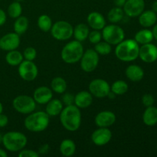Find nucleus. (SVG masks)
I'll list each match as a JSON object with an SVG mask.
<instances>
[{
    "instance_id": "obj_35",
    "label": "nucleus",
    "mask_w": 157,
    "mask_h": 157,
    "mask_svg": "<svg viewBox=\"0 0 157 157\" xmlns=\"http://www.w3.org/2000/svg\"><path fill=\"white\" fill-rule=\"evenodd\" d=\"M23 58L24 60L27 61H33L36 58L37 51L33 47H27L23 52Z\"/></svg>"
},
{
    "instance_id": "obj_22",
    "label": "nucleus",
    "mask_w": 157,
    "mask_h": 157,
    "mask_svg": "<svg viewBox=\"0 0 157 157\" xmlns=\"http://www.w3.org/2000/svg\"><path fill=\"white\" fill-rule=\"evenodd\" d=\"M64 108V104L62 101L59 99L52 98L49 102L46 104L45 112L49 117H57L61 113Z\"/></svg>"
},
{
    "instance_id": "obj_45",
    "label": "nucleus",
    "mask_w": 157,
    "mask_h": 157,
    "mask_svg": "<svg viewBox=\"0 0 157 157\" xmlns=\"http://www.w3.org/2000/svg\"><path fill=\"white\" fill-rule=\"evenodd\" d=\"M152 10L157 13V0L153 2V5H152Z\"/></svg>"
},
{
    "instance_id": "obj_17",
    "label": "nucleus",
    "mask_w": 157,
    "mask_h": 157,
    "mask_svg": "<svg viewBox=\"0 0 157 157\" xmlns=\"http://www.w3.org/2000/svg\"><path fill=\"white\" fill-rule=\"evenodd\" d=\"M32 98L36 104H46L53 98V91L46 86H41L35 89Z\"/></svg>"
},
{
    "instance_id": "obj_38",
    "label": "nucleus",
    "mask_w": 157,
    "mask_h": 157,
    "mask_svg": "<svg viewBox=\"0 0 157 157\" xmlns=\"http://www.w3.org/2000/svg\"><path fill=\"white\" fill-rule=\"evenodd\" d=\"M154 98H153V95L150 94H146L142 98V103L146 107L153 106V104H154Z\"/></svg>"
},
{
    "instance_id": "obj_20",
    "label": "nucleus",
    "mask_w": 157,
    "mask_h": 157,
    "mask_svg": "<svg viewBox=\"0 0 157 157\" xmlns=\"http://www.w3.org/2000/svg\"><path fill=\"white\" fill-rule=\"evenodd\" d=\"M125 75L130 81L133 82L140 81L144 77V69L136 64H130L126 68Z\"/></svg>"
},
{
    "instance_id": "obj_2",
    "label": "nucleus",
    "mask_w": 157,
    "mask_h": 157,
    "mask_svg": "<svg viewBox=\"0 0 157 157\" xmlns=\"http://www.w3.org/2000/svg\"><path fill=\"white\" fill-rule=\"evenodd\" d=\"M115 55L124 62H131L139 58L140 45L134 39H124L117 44Z\"/></svg>"
},
{
    "instance_id": "obj_27",
    "label": "nucleus",
    "mask_w": 157,
    "mask_h": 157,
    "mask_svg": "<svg viewBox=\"0 0 157 157\" xmlns=\"http://www.w3.org/2000/svg\"><path fill=\"white\" fill-rule=\"evenodd\" d=\"M23 60H24V58H23L22 53H21L19 51H17V49L9 51L6 55V61L7 64L13 67L19 65L22 62Z\"/></svg>"
},
{
    "instance_id": "obj_15",
    "label": "nucleus",
    "mask_w": 157,
    "mask_h": 157,
    "mask_svg": "<svg viewBox=\"0 0 157 157\" xmlns=\"http://www.w3.org/2000/svg\"><path fill=\"white\" fill-rule=\"evenodd\" d=\"M139 58L144 62H155L157 60V47L152 43L142 44L140 47Z\"/></svg>"
},
{
    "instance_id": "obj_25",
    "label": "nucleus",
    "mask_w": 157,
    "mask_h": 157,
    "mask_svg": "<svg viewBox=\"0 0 157 157\" xmlns=\"http://www.w3.org/2000/svg\"><path fill=\"white\" fill-rule=\"evenodd\" d=\"M59 150L62 156L66 157L72 156L76 152V144L72 140L64 139L60 144Z\"/></svg>"
},
{
    "instance_id": "obj_34",
    "label": "nucleus",
    "mask_w": 157,
    "mask_h": 157,
    "mask_svg": "<svg viewBox=\"0 0 157 157\" xmlns=\"http://www.w3.org/2000/svg\"><path fill=\"white\" fill-rule=\"evenodd\" d=\"M94 50L99 55H107L111 52L112 47L111 44H109L108 42L105 41H102L101 40V41L95 44Z\"/></svg>"
},
{
    "instance_id": "obj_5",
    "label": "nucleus",
    "mask_w": 157,
    "mask_h": 157,
    "mask_svg": "<svg viewBox=\"0 0 157 157\" xmlns=\"http://www.w3.org/2000/svg\"><path fill=\"white\" fill-rule=\"evenodd\" d=\"M84 52L82 43L74 40L67 42L63 47L61 52V58L66 64H75L80 61Z\"/></svg>"
},
{
    "instance_id": "obj_47",
    "label": "nucleus",
    "mask_w": 157,
    "mask_h": 157,
    "mask_svg": "<svg viewBox=\"0 0 157 157\" xmlns=\"http://www.w3.org/2000/svg\"><path fill=\"white\" fill-rule=\"evenodd\" d=\"M2 112H3V106L2 104V103L0 102V114L2 113Z\"/></svg>"
},
{
    "instance_id": "obj_14",
    "label": "nucleus",
    "mask_w": 157,
    "mask_h": 157,
    "mask_svg": "<svg viewBox=\"0 0 157 157\" xmlns=\"http://www.w3.org/2000/svg\"><path fill=\"white\" fill-rule=\"evenodd\" d=\"M20 42L19 35L15 32L7 33L0 38V48L6 52L15 50L19 47Z\"/></svg>"
},
{
    "instance_id": "obj_18",
    "label": "nucleus",
    "mask_w": 157,
    "mask_h": 157,
    "mask_svg": "<svg viewBox=\"0 0 157 157\" xmlns=\"http://www.w3.org/2000/svg\"><path fill=\"white\" fill-rule=\"evenodd\" d=\"M87 25L93 30L101 31L105 27L106 19L104 15L98 12H92L87 15Z\"/></svg>"
},
{
    "instance_id": "obj_43",
    "label": "nucleus",
    "mask_w": 157,
    "mask_h": 157,
    "mask_svg": "<svg viewBox=\"0 0 157 157\" xmlns=\"http://www.w3.org/2000/svg\"><path fill=\"white\" fill-rule=\"evenodd\" d=\"M126 1L127 0H113V3H114L115 6H117V7L123 8L124 4L126 3Z\"/></svg>"
},
{
    "instance_id": "obj_28",
    "label": "nucleus",
    "mask_w": 157,
    "mask_h": 157,
    "mask_svg": "<svg viewBox=\"0 0 157 157\" xmlns=\"http://www.w3.org/2000/svg\"><path fill=\"white\" fill-rule=\"evenodd\" d=\"M29 25V21L28 18L21 15L18 18H15V21L14 22V32L19 35H23L28 30Z\"/></svg>"
},
{
    "instance_id": "obj_6",
    "label": "nucleus",
    "mask_w": 157,
    "mask_h": 157,
    "mask_svg": "<svg viewBox=\"0 0 157 157\" xmlns=\"http://www.w3.org/2000/svg\"><path fill=\"white\" fill-rule=\"evenodd\" d=\"M102 38L111 45H117L125 39V32L121 26L117 24L105 25L102 29Z\"/></svg>"
},
{
    "instance_id": "obj_10",
    "label": "nucleus",
    "mask_w": 157,
    "mask_h": 157,
    "mask_svg": "<svg viewBox=\"0 0 157 157\" xmlns=\"http://www.w3.org/2000/svg\"><path fill=\"white\" fill-rule=\"evenodd\" d=\"M89 92L97 98H107L110 91V86L107 81L101 78L94 79L88 85Z\"/></svg>"
},
{
    "instance_id": "obj_40",
    "label": "nucleus",
    "mask_w": 157,
    "mask_h": 157,
    "mask_svg": "<svg viewBox=\"0 0 157 157\" xmlns=\"http://www.w3.org/2000/svg\"><path fill=\"white\" fill-rule=\"evenodd\" d=\"M9 123V118L6 114L1 113L0 114V128L5 127Z\"/></svg>"
},
{
    "instance_id": "obj_4",
    "label": "nucleus",
    "mask_w": 157,
    "mask_h": 157,
    "mask_svg": "<svg viewBox=\"0 0 157 157\" xmlns=\"http://www.w3.org/2000/svg\"><path fill=\"white\" fill-rule=\"evenodd\" d=\"M3 146L8 151L19 152L26 147L28 139L23 133L18 131H9L2 136Z\"/></svg>"
},
{
    "instance_id": "obj_13",
    "label": "nucleus",
    "mask_w": 157,
    "mask_h": 157,
    "mask_svg": "<svg viewBox=\"0 0 157 157\" xmlns=\"http://www.w3.org/2000/svg\"><path fill=\"white\" fill-rule=\"evenodd\" d=\"M111 139L112 132L108 127H98L91 134V141L98 147L107 145Z\"/></svg>"
},
{
    "instance_id": "obj_7",
    "label": "nucleus",
    "mask_w": 157,
    "mask_h": 157,
    "mask_svg": "<svg viewBox=\"0 0 157 157\" xmlns=\"http://www.w3.org/2000/svg\"><path fill=\"white\" fill-rule=\"evenodd\" d=\"M50 32L55 39L67 41L73 36L74 27L68 21L60 20L54 23Z\"/></svg>"
},
{
    "instance_id": "obj_39",
    "label": "nucleus",
    "mask_w": 157,
    "mask_h": 157,
    "mask_svg": "<svg viewBox=\"0 0 157 157\" xmlns=\"http://www.w3.org/2000/svg\"><path fill=\"white\" fill-rule=\"evenodd\" d=\"M75 102V95L70 93H65L62 96V103L65 106L71 105Z\"/></svg>"
},
{
    "instance_id": "obj_31",
    "label": "nucleus",
    "mask_w": 157,
    "mask_h": 157,
    "mask_svg": "<svg viewBox=\"0 0 157 157\" xmlns=\"http://www.w3.org/2000/svg\"><path fill=\"white\" fill-rule=\"evenodd\" d=\"M128 84L123 80H118L114 81L110 86V91L115 95H124L128 90Z\"/></svg>"
},
{
    "instance_id": "obj_21",
    "label": "nucleus",
    "mask_w": 157,
    "mask_h": 157,
    "mask_svg": "<svg viewBox=\"0 0 157 157\" xmlns=\"http://www.w3.org/2000/svg\"><path fill=\"white\" fill-rule=\"evenodd\" d=\"M139 23L144 28H150L154 25L157 21V15L153 10L144 11L139 15Z\"/></svg>"
},
{
    "instance_id": "obj_42",
    "label": "nucleus",
    "mask_w": 157,
    "mask_h": 157,
    "mask_svg": "<svg viewBox=\"0 0 157 157\" xmlns=\"http://www.w3.org/2000/svg\"><path fill=\"white\" fill-rule=\"evenodd\" d=\"M49 150V145L48 144H44V145L41 146L39 148V150H38V153L40 154H45L48 152Z\"/></svg>"
},
{
    "instance_id": "obj_48",
    "label": "nucleus",
    "mask_w": 157,
    "mask_h": 157,
    "mask_svg": "<svg viewBox=\"0 0 157 157\" xmlns=\"http://www.w3.org/2000/svg\"><path fill=\"white\" fill-rule=\"evenodd\" d=\"M15 1H18V2H22V1H25V0H15Z\"/></svg>"
},
{
    "instance_id": "obj_41",
    "label": "nucleus",
    "mask_w": 157,
    "mask_h": 157,
    "mask_svg": "<svg viewBox=\"0 0 157 157\" xmlns=\"http://www.w3.org/2000/svg\"><path fill=\"white\" fill-rule=\"evenodd\" d=\"M6 19H7L6 13L3 9H0V26L3 25L6 23Z\"/></svg>"
},
{
    "instance_id": "obj_36",
    "label": "nucleus",
    "mask_w": 157,
    "mask_h": 157,
    "mask_svg": "<svg viewBox=\"0 0 157 157\" xmlns=\"http://www.w3.org/2000/svg\"><path fill=\"white\" fill-rule=\"evenodd\" d=\"M87 38L91 44H95L102 40V34H101V32H100V31L93 30L90 32Z\"/></svg>"
},
{
    "instance_id": "obj_16",
    "label": "nucleus",
    "mask_w": 157,
    "mask_h": 157,
    "mask_svg": "<svg viewBox=\"0 0 157 157\" xmlns=\"http://www.w3.org/2000/svg\"><path fill=\"white\" fill-rule=\"evenodd\" d=\"M116 115L110 110L99 112L94 118V123L98 127H110L116 122Z\"/></svg>"
},
{
    "instance_id": "obj_12",
    "label": "nucleus",
    "mask_w": 157,
    "mask_h": 157,
    "mask_svg": "<svg viewBox=\"0 0 157 157\" xmlns=\"http://www.w3.org/2000/svg\"><path fill=\"white\" fill-rule=\"evenodd\" d=\"M145 9L144 0H127L123 9L124 14L130 18L138 17Z\"/></svg>"
},
{
    "instance_id": "obj_24",
    "label": "nucleus",
    "mask_w": 157,
    "mask_h": 157,
    "mask_svg": "<svg viewBox=\"0 0 157 157\" xmlns=\"http://www.w3.org/2000/svg\"><path fill=\"white\" fill-rule=\"evenodd\" d=\"M89 33L90 27L84 23H80L74 28L73 36L75 37V40L81 42L85 41L88 38Z\"/></svg>"
},
{
    "instance_id": "obj_29",
    "label": "nucleus",
    "mask_w": 157,
    "mask_h": 157,
    "mask_svg": "<svg viewBox=\"0 0 157 157\" xmlns=\"http://www.w3.org/2000/svg\"><path fill=\"white\" fill-rule=\"evenodd\" d=\"M124 17V12L123 8L115 7L112 8L107 13V19L112 24H117L122 21Z\"/></svg>"
},
{
    "instance_id": "obj_30",
    "label": "nucleus",
    "mask_w": 157,
    "mask_h": 157,
    "mask_svg": "<svg viewBox=\"0 0 157 157\" xmlns=\"http://www.w3.org/2000/svg\"><path fill=\"white\" fill-rule=\"evenodd\" d=\"M67 82L61 77H56L53 78L51 82V89L52 91L57 94H64L67 90Z\"/></svg>"
},
{
    "instance_id": "obj_46",
    "label": "nucleus",
    "mask_w": 157,
    "mask_h": 157,
    "mask_svg": "<svg viewBox=\"0 0 157 157\" xmlns=\"http://www.w3.org/2000/svg\"><path fill=\"white\" fill-rule=\"evenodd\" d=\"M8 153L2 149H0V157H7Z\"/></svg>"
},
{
    "instance_id": "obj_44",
    "label": "nucleus",
    "mask_w": 157,
    "mask_h": 157,
    "mask_svg": "<svg viewBox=\"0 0 157 157\" xmlns=\"http://www.w3.org/2000/svg\"><path fill=\"white\" fill-rule=\"evenodd\" d=\"M152 32H153V38L157 41V24L154 25V26L153 28V30H152Z\"/></svg>"
},
{
    "instance_id": "obj_37",
    "label": "nucleus",
    "mask_w": 157,
    "mask_h": 157,
    "mask_svg": "<svg viewBox=\"0 0 157 157\" xmlns=\"http://www.w3.org/2000/svg\"><path fill=\"white\" fill-rule=\"evenodd\" d=\"M18 156L19 157H38L39 156V153L38 152L35 151L33 150H25V149H22L20 150L18 153Z\"/></svg>"
},
{
    "instance_id": "obj_19",
    "label": "nucleus",
    "mask_w": 157,
    "mask_h": 157,
    "mask_svg": "<svg viewBox=\"0 0 157 157\" xmlns=\"http://www.w3.org/2000/svg\"><path fill=\"white\" fill-rule=\"evenodd\" d=\"M93 102V96L87 90L80 91L75 95L74 104L80 109H86L90 107Z\"/></svg>"
},
{
    "instance_id": "obj_3",
    "label": "nucleus",
    "mask_w": 157,
    "mask_h": 157,
    "mask_svg": "<svg viewBox=\"0 0 157 157\" xmlns=\"http://www.w3.org/2000/svg\"><path fill=\"white\" fill-rule=\"evenodd\" d=\"M49 125V116L45 111H33L28 114L24 126L29 131L39 133L45 130Z\"/></svg>"
},
{
    "instance_id": "obj_9",
    "label": "nucleus",
    "mask_w": 157,
    "mask_h": 157,
    "mask_svg": "<svg viewBox=\"0 0 157 157\" xmlns=\"http://www.w3.org/2000/svg\"><path fill=\"white\" fill-rule=\"evenodd\" d=\"M99 60V55L94 49H87L84 52L80 60L81 69L86 73L94 71L98 67Z\"/></svg>"
},
{
    "instance_id": "obj_8",
    "label": "nucleus",
    "mask_w": 157,
    "mask_h": 157,
    "mask_svg": "<svg viewBox=\"0 0 157 157\" xmlns=\"http://www.w3.org/2000/svg\"><path fill=\"white\" fill-rule=\"evenodd\" d=\"M12 107L18 113L21 114H29L35 111L36 102L32 97L29 95H18L14 98Z\"/></svg>"
},
{
    "instance_id": "obj_1",
    "label": "nucleus",
    "mask_w": 157,
    "mask_h": 157,
    "mask_svg": "<svg viewBox=\"0 0 157 157\" xmlns=\"http://www.w3.org/2000/svg\"><path fill=\"white\" fill-rule=\"evenodd\" d=\"M59 116L61 125L67 131H77L81 127V110L75 104L65 106V107L63 108Z\"/></svg>"
},
{
    "instance_id": "obj_23",
    "label": "nucleus",
    "mask_w": 157,
    "mask_h": 157,
    "mask_svg": "<svg viewBox=\"0 0 157 157\" xmlns=\"http://www.w3.org/2000/svg\"><path fill=\"white\" fill-rule=\"evenodd\" d=\"M143 122L148 127H153L157 124V107L150 106L146 108L143 114Z\"/></svg>"
},
{
    "instance_id": "obj_26",
    "label": "nucleus",
    "mask_w": 157,
    "mask_h": 157,
    "mask_svg": "<svg viewBox=\"0 0 157 157\" xmlns=\"http://www.w3.org/2000/svg\"><path fill=\"white\" fill-rule=\"evenodd\" d=\"M154 39L152 31L149 29H144L140 30L136 33L134 36V40L139 44H145L148 43H151Z\"/></svg>"
},
{
    "instance_id": "obj_32",
    "label": "nucleus",
    "mask_w": 157,
    "mask_h": 157,
    "mask_svg": "<svg viewBox=\"0 0 157 157\" xmlns=\"http://www.w3.org/2000/svg\"><path fill=\"white\" fill-rule=\"evenodd\" d=\"M37 24H38V27L39 28L40 30L44 32H50L52 25H53L52 18L46 14H43L38 17Z\"/></svg>"
},
{
    "instance_id": "obj_11",
    "label": "nucleus",
    "mask_w": 157,
    "mask_h": 157,
    "mask_svg": "<svg viewBox=\"0 0 157 157\" xmlns=\"http://www.w3.org/2000/svg\"><path fill=\"white\" fill-rule=\"evenodd\" d=\"M18 71L20 78L25 81H32L38 75V69L33 61L23 60L18 66Z\"/></svg>"
},
{
    "instance_id": "obj_33",
    "label": "nucleus",
    "mask_w": 157,
    "mask_h": 157,
    "mask_svg": "<svg viewBox=\"0 0 157 157\" xmlns=\"http://www.w3.org/2000/svg\"><path fill=\"white\" fill-rule=\"evenodd\" d=\"M22 14V6L20 2L15 1L8 7V15L12 18H17Z\"/></svg>"
}]
</instances>
